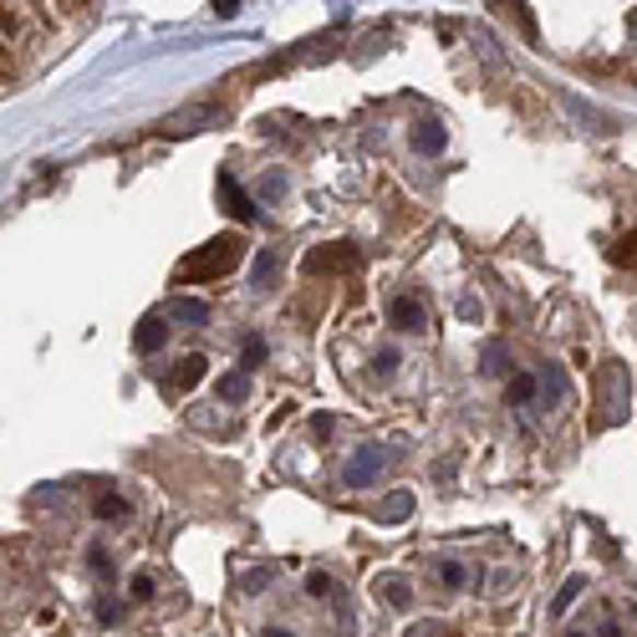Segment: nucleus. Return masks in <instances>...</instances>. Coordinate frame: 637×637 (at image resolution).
Returning <instances> with one entry per match:
<instances>
[{
  "mask_svg": "<svg viewBox=\"0 0 637 637\" xmlns=\"http://www.w3.org/2000/svg\"><path fill=\"white\" fill-rule=\"evenodd\" d=\"M571 637H587V633H571Z\"/></svg>",
  "mask_w": 637,
  "mask_h": 637,
  "instance_id": "33",
  "label": "nucleus"
},
{
  "mask_svg": "<svg viewBox=\"0 0 637 637\" xmlns=\"http://www.w3.org/2000/svg\"><path fill=\"white\" fill-rule=\"evenodd\" d=\"M306 592H312V597H326V592H332V577H322V571H316V577L306 581Z\"/></svg>",
  "mask_w": 637,
  "mask_h": 637,
  "instance_id": "26",
  "label": "nucleus"
},
{
  "mask_svg": "<svg viewBox=\"0 0 637 637\" xmlns=\"http://www.w3.org/2000/svg\"><path fill=\"white\" fill-rule=\"evenodd\" d=\"M224 113L215 103H199V107H184V113H174V118L163 123V134L169 138H184V134H199V128H209V123H220Z\"/></svg>",
  "mask_w": 637,
  "mask_h": 637,
  "instance_id": "3",
  "label": "nucleus"
},
{
  "mask_svg": "<svg viewBox=\"0 0 637 637\" xmlns=\"http://www.w3.org/2000/svg\"><path fill=\"white\" fill-rule=\"evenodd\" d=\"M169 316H174V322H189V326H205V322H209V306H205V301L178 297L174 306H169Z\"/></svg>",
  "mask_w": 637,
  "mask_h": 637,
  "instance_id": "13",
  "label": "nucleus"
},
{
  "mask_svg": "<svg viewBox=\"0 0 637 637\" xmlns=\"http://www.w3.org/2000/svg\"><path fill=\"white\" fill-rule=\"evenodd\" d=\"M352 260H357L352 245H341V251H337V245H326V251H312V255H306V270H312V276H316V270H347Z\"/></svg>",
  "mask_w": 637,
  "mask_h": 637,
  "instance_id": "7",
  "label": "nucleus"
},
{
  "mask_svg": "<svg viewBox=\"0 0 637 637\" xmlns=\"http://www.w3.org/2000/svg\"><path fill=\"white\" fill-rule=\"evenodd\" d=\"M387 322L398 326V332H424V322H429V316H424V306H418L414 297H393V301H387Z\"/></svg>",
  "mask_w": 637,
  "mask_h": 637,
  "instance_id": "5",
  "label": "nucleus"
},
{
  "mask_svg": "<svg viewBox=\"0 0 637 637\" xmlns=\"http://www.w3.org/2000/svg\"><path fill=\"white\" fill-rule=\"evenodd\" d=\"M276 276H281V255L260 251V255H255V266H251V286H255V291H270V286H276Z\"/></svg>",
  "mask_w": 637,
  "mask_h": 637,
  "instance_id": "8",
  "label": "nucleus"
},
{
  "mask_svg": "<svg viewBox=\"0 0 637 637\" xmlns=\"http://www.w3.org/2000/svg\"><path fill=\"white\" fill-rule=\"evenodd\" d=\"M240 11V0H215V15H235Z\"/></svg>",
  "mask_w": 637,
  "mask_h": 637,
  "instance_id": "29",
  "label": "nucleus"
},
{
  "mask_svg": "<svg viewBox=\"0 0 637 637\" xmlns=\"http://www.w3.org/2000/svg\"><path fill=\"white\" fill-rule=\"evenodd\" d=\"M633 42H637V11H633Z\"/></svg>",
  "mask_w": 637,
  "mask_h": 637,
  "instance_id": "31",
  "label": "nucleus"
},
{
  "mask_svg": "<svg viewBox=\"0 0 637 637\" xmlns=\"http://www.w3.org/2000/svg\"><path fill=\"white\" fill-rule=\"evenodd\" d=\"M286 189V178L281 174H266V184H260V194H266V199H276V194Z\"/></svg>",
  "mask_w": 637,
  "mask_h": 637,
  "instance_id": "25",
  "label": "nucleus"
},
{
  "mask_svg": "<svg viewBox=\"0 0 637 637\" xmlns=\"http://www.w3.org/2000/svg\"><path fill=\"white\" fill-rule=\"evenodd\" d=\"M266 637H291V633H286V627H266Z\"/></svg>",
  "mask_w": 637,
  "mask_h": 637,
  "instance_id": "30",
  "label": "nucleus"
},
{
  "mask_svg": "<svg viewBox=\"0 0 637 637\" xmlns=\"http://www.w3.org/2000/svg\"><path fill=\"white\" fill-rule=\"evenodd\" d=\"M408 637H449V627H444V623H418Z\"/></svg>",
  "mask_w": 637,
  "mask_h": 637,
  "instance_id": "24",
  "label": "nucleus"
},
{
  "mask_svg": "<svg viewBox=\"0 0 637 637\" xmlns=\"http://www.w3.org/2000/svg\"><path fill=\"white\" fill-rule=\"evenodd\" d=\"M495 5H516V0H495Z\"/></svg>",
  "mask_w": 637,
  "mask_h": 637,
  "instance_id": "32",
  "label": "nucleus"
},
{
  "mask_svg": "<svg viewBox=\"0 0 637 637\" xmlns=\"http://www.w3.org/2000/svg\"><path fill=\"white\" fill-rule=\"evenodd\" d=\"M240 255H245V245H240V235H220L209 240L205 251H194L178 260V281H209V276H230V270L240 266Z\"/></svg>",
  "mask_w": 637,
  "mask_h": 637,
  "instance_id": "1",
  "label": "nucleus"
},
{
  "mask_svg": "<svg viewBox=\"0 0 637 637\" xmlns=\"http://www.w3.org/2000/svg\"><path fill=\"white\" fill-rule=\"evenodd\" d=\"M205 357H184V362H178V372H174V387H189V383H199V378H205Z\"/></svg>",
  "mask_w": 637,
  "mask_h": 637,
  "instance_id": "16",
  "label": "nucleus"
},
{
  "mask_svg": "<svg viewBox=\"0 0 637 637\" xmlns=\"http://www.w3.org/2000/svg\"><path fill=\"white\" fill-rule=\"evenodd\" d=\"M163 341H169V326H163V316H143V322H138L134 347H138V352H159Z\"/></svg>",
  "mask_w": 637,
  "mask_h": 637,
  "instance_id": "9",
  "label": "nucleus"
},
{
  "mask_svg": "<svg viewBox=\"0 0 637 637\" xmlns=\"http://www.w3.org/2000/svg\"><path fill=\"white\" fill-rule=\"evenodd\" d=\"M414 516V489H393L383 505H378V520L383 525H393V520H408Z\"/></svg>",
  "mask_w": 637,
  "mask_h": 637,
  "instance_id": "10",
  "label": "nucleus"
},
{
  "mask_svg": "<svg viewBox=\"0 0 637 637\" xmlns=\"http://www.w3.org/2000/svg\"><path fill=\"white\" fill-rule=\"evenodd\" d=\"M134 597H153V577H134Z\"/></svg>",
  "mask_w": 637,
  "mask_h": 637,
  "instance_id": "28",
  "label": "nucleus"
},
{
  "mask_svg": "<svg viewBox=\"0 0 637 637\" xmlns=\"http://www.w3.org/2000/svg\"><path fill=\"white\" fill-rule=\"evenodd\" d=\"M255 362H266V341H260V337L245 341V368H255Z\"/></svg>",
  "mask_w": 637,
  "mask_h": 637,
  "instance_id": "23",
  "label": "nucleus"
},
{
  "mask_svg": "<svg viewBox=\"0 0 637 637\" xmlns=\"http://www.w3.org/2000/svg\"><path fill=\"white\" fill-rule=\"evenodd\" d=\"M535 393H541V387H535V378H516V383H510V403H531Z\"/></svg>",
  "mask_w": 637,
  "mask_h": 637,
  "instance_id": "21",
  "label": "nucleus"
},
{
  "mask_svg": "<svg viewBox=\"0 0 637 637\" xmlns=\"http://www.w3.org/2000/svg\"><path fill=\"white\" fill-rule=\"evenodd\" d=\"M220 398L224 403H245V398H251V378H245V372H230V378H220Z\"/></svg>",
  "mask_w": 637,
  "mask_h": 637,
  "instance_id": "15",
  "label": "nucleus"
},
{
  "mask_svg": "<svg viewBox=\"0 0 637 637\" xmlns=\"http://www.w3.org/2000/svg\"><path fill=\"white\" fill-rule=\"evenodd\" d=\"M414 149L418 153H444V128H439V123H418V128H414Z\"/></svg>",
  "mask_w": 637,
  "mask_h": 637,
  "instance_id": "14",
  "label": "nucleus"
},
{
  "mask_svg": "<svg viewBox=\"0 0 637 637\" xmlns=\"http://www.w3.org/2000/svg\"><path fill=\"white\" fill-rule=\"evenodd\" d=\"M220 194H224V209H230L235 220H255V205L235 189V178H230V174H220Z\"/></svg>",
  "mask_w": 637,
  "mask_h": 637,
  "instance_id": "11",
  "label": "nucleus"
},
{
  "mask_svg": "<svg viewBox=\"0 0 637 637\" xmlns=\"http://www.w3.org/2000/svg\"><path fill=\"white\" fill-rule=\"evenodd\" d=\"M485 372H510V352H505V347H495V341L485 347Z\"/></svg>",
  "mask_w": 637,
  "mask_h": 637,
  "instance_id": "20",
  "label": "nucleus"
},
{
  "mask_svg": "<svg viewBox=\"0 0 637 637\" xmlns=\"http://www.w3.org/2000/svg\"><path fill=\"white\" fill-rule=\"evenodd\" d=\"M439 577H444V587H470V566L444 561V566H439Z\"/></svg>",
  "mask_w": 637,
  "mask_h": 637,
  "instance_id": "19",
  "label": "nucleus"
},
{
  "mask_svg": "<svg viewBox=\"0 0 637 637\" xmlns=\"http://www.w3.org/2000/svg\"><path fill=\"white\" fill-rule=\"evenodd\" d=\"M577 597H581V577H571L561 592H556V602H551V617H566V607H571Z\"/></svg>",
  "mask_w": 637,
  "mask_h": 637,
  "instance_id": "17",
  "label": "nucleus"
},
{
  "mask_svg": "<svg viewBox=\"0 0 637 637\" xmlns=\"http://www.w3.org/2000/svg\"><path fill=\"white\" fill-rule=\"evenodd\" d=\"M535 387H541L535 398L546 403V408H561V403H566V372L561 368H541V372H535Z\"/></svg>",
  "mask_w": 637,
  "mask_h": 637,
  "instance_id": "6",
  "label": "nucleus"
},
{
  "mask_svg": "<svg viewBox=\"0 0 637 637\" xmlns=\"http://www.w3.org/2000/svg\"><path fill=\"white\" fill-rule=\"evenodd\" d=\"M240 587H245V592H266L270 571H266V566H255V571H245V577H240Z\"/></svg>",
  "mask_w": 637,
  "mask_h": 637,
  "instance_id": "22",
  "label": "nucleus"
},
{
  "mask_svg": "<svg viewBox=\"0 0 637 637\" xmlns=\"http://www.w3.org/2000/svg\"><path fill=\"white\" fill-rule=\"evenodd\" d=\"M623 260H627V266H637V235L623 240Z\"/></svg>",
  "mask_w": 637,
  "mask_h": 637,
  "instance_id": "27",
  "label": "nucleus"
},
{
  "mask_svg": "<svg viewBox=\"0 0 637 637\" xmlns=\"http://www.w3.org/2000/svg\"><path fill=\"white\" fill-rule=\"evenodd\" d=\"M378 597H383L387 607H408V602H414V587H408L403 577H383L378 581Z\"/></svg>",
  "mask_w": 637,
  "mask_h": 637,
  "instance_id": "12",
  "label": "nucleus"
},
{
  "mask_svg": "<svg viewBox=\"0 0 637 637\" xmlns=\"http://www.w3.org/2000/svg\"><path fill=\"white\" fill-rule=\"evenodd\" d=\"M627 368L623 362H602V372H597V424H623L627 418Z\"/></svg>",
  "mask_w": 637,
  "mask_h": 637,
  "instance_id": "2",
  "label": "nucleus"
},
{
  "mask_svg": "<svg viewBox=\"0 0 637 637\" xmlns=\"http://www.w3.org/2000/svg\"><path fill=\"white\" fill-rule=\"evenodd\" d=\"M97 516H103V520H123V516H128V500H123V495H103V500H97Z\"/></svg>",
  "mask_w": 637,
  "mask_h": 637,
  "instance_id": "18",
  "label": "nucleus"
},
{
  "mask_svg": "<svg viewBox=\"0 0 637 637\" xmlns=\"http://www.w3.org/2000/svg\"><path fill=\"white\" fill-rule=\"evenodd\" d=\"M378 470H383V454H378V449H357L352 460H347V470H341V479H347L352 489H362V485L378 479Z\"/></svg>",
  "mask_w": 637,
  "mask_h": 637,
  "instance_id": "4",
  "label": "nucleus"
}]
</instances>
